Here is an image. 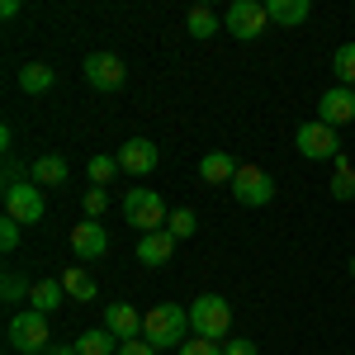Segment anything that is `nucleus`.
<instances>
[{
    "label": "nucleus",
    "instance_id": "1",
    "mask_svg": "<svg viewBox=\"0 0 355 355\" xmlns=\"http://www.w3.org/2000/svg\"><path fill=\"white\" fill-rule=\"evenodd\" d=\"M142 341H152L157 351H180L190 341V308L180 303H157L142 322Z\"/></svg>",
    "mask_w": 355,
    "mask_h": 355
},
{
    "label": "nucleus",
    "instance_id": "2",
    "mask_svg": "<svg viewBox=\"0 0 355 355\" xmlns=\"http://www.w3.org/2000/svg\"><path fill=\"white\" fill-rule=\"evenodd\" d=\"M5 336H10V346H15L19 355H43L48 346H53L48 313H38V308H24V313H15V318H10V327H5Z\"/></svg>",
    "mask_w": 355,
    "mask_h": 355
},
{
    "label": "nucleus",
    "instance_id": "3",
    "mask_svg": "<svg viewBox=\"0 0 355 355\" xmlns=\"http://www.w3.org/2000/svg\"><path fill=\"white\" fill-rule=\"evenodd\" d=\"M232 327V303L218 299V294H199L190 303V331L204 336V341H223Z\"/></svg>",
    "mask_w": 355,
    "mask_h": 355
},
{
    "label": "nucleus",
    "instance_id": "4",
    "mask_svg": "<svg viewBox=\"0 0 355 355\" xmlns=\"http://www.w3.org/2000/svg\"><path fill=\"white\" fill-rule=\"evenodd\" d=\"M123 218H128V227H137V232H162L166 227V204L157 190H128L123 194Z\"/></svg>",
    "mask_w": 355,
    "mask_h": 355
},
{
    "label": "nucleus",
    "instance_id": "5",
    "mask_svg": "<svg viewBox=\"0 0 355 355\" xmlns=\"http://www.w3.org/2000/svg\"><path fill=\"white\" fill-rule=\"evenodd\" d=\"M294 147H299L308 162H336V157H341V137H336V128H331V123H322V119L299 123Z\"/></svg>",
    "mask_w": 355,
    "mask_h": 355
},
{
    "label": "nucleus",
    "instance_id": "6",
    "mask_svg": "<svg viewBox=\"0 0 355 355\" xmlns=\"http://www.w3.org/2000/svg\"><path fill=\"white\" fill-rule=\"evenodd\" d=\"M81 71H85V85L100 90V95H119L123 81H128V67H123V57H119V53H90Z\"/></svg>",
    "mask_w": 355,
    "mask_h": 355
},
{
    "label": "nucleus",
    "instance_id": "7",
    "mask_svg": "<svg viewBox=\"0 0 355 355\" xmlns=\"http://www.w3.org/2000/svg\"><path fill=\"white\" fill-rule=\"evenodd\" d=\"M227 190H232V199H237L242 209H266L275 199V180H270V171H261V166H242Z\"/></svg>",
    "mask_w": 355,
    "mask_h": 355
},
{
    "label": "nucleus",
    "instance_id": "8",
    "mask_svg": "<svg viewBox=\"0 0 355 355\" xmlns=\"http://www.w3.org/2000/svg\"><path fill=\"white\" fill-rule=\"evenodd\" d=\"M43 214H48L43 185L24 180V185H10V190H5V218H15V223H24V227H33Z\"/></svg>",
    "mask_w": 355,
    "mask_h": 355
},
{
    "label": "nucleus",
    "instance_id": "9",
    "mask_svg": "<svg viewBox=\"0 0 355 355\" xmlns=\"http://www.w3.org/2000/svg\"><path fill=\"white\" fill-rule=\"evenodd\" d=\"M266 24H270V15H266L261 0H232L227 15H223V28H227L232 38H261Z\"/></svg>",
    "mask_w": 355,
    "mask_h": 355
},
{
    "label": "nucleus",
    "instance_id": "10",
    "mask_svg": "<svg viewBox=\"0 0 355 355\" xmlns=\"http://www.w3.org/2000/svg\"><path fill=\"white\" fill-rule=\"evenodd\" d=\"M67 242H71V256L85 261V266L110 256V232H105V223H100V218H81L76 227H71V237H67Z\"/></svg>",
    "mask_w": 355,
    "mask_h": 355
},
{
    "label": "nucleus",
    "instance_id": "11",
    "mask_svg": "<svg viewBox=\"0 0 355 355\" xmlns=\"http://www.w3.org/2000/svg\"><path fill=\"white\" fill-rule=\"evenodd\" d=\"M157 162H162V152H157V142H147V137H128L123 147H119V166L128 171V175H152L157 171Z\"/></svg>",
    "mask_w": 355,
    "mask_h": 355
},
{
    "label": "nucleus",
    "instance_id": "12",
    "mask_svg": "<svg viewBox=\"0 0 355 355\" xmlns=\"http://www.w3.org/2000/svg\"><path fill=\"white\" fill-rule=\"evenodd\" d=\"M142 313H137L133 303H105V331H114L119 341H137L142 336Z\"/></svg>",
    "mask_w": 355,
    "mask_h": 355
},
{
    "label": "nucleus",
    "instance_id": "13",
    "mask_svg": "<svg viewBox=\"0 0 355 355\" xmlns=\"http://www.w3.org/2000/svg\"><path fill=\"white\" fill-rule=\"evenodd\" d=\"M318 114H322V123H331V128H346V123L355 119V90L331 85L327 95L318 100Z\"/></svg>",
    "mask_w": 355,
    "mask_h": 355
},
{
    "label": "nucleus",
    "instance_id": "14",
    "mask_svg": "<svg viewBox=\"0 0 355 355\" xmlns=\"http://www.w3.org/2000/svg\"><path fill=\"white\" fill-rule=\"evenodd\" d=\"M237 171H242V162H237L232 152H204V162H199V180H204V185H232Z\"/></svg>",
    "mask_w": 355,
    "mask_h": 355
},
{
    "label": "nucleus",
    "instance_id": "15",
    "mask_svg": "<svg viewBox=\"0 0 355 355\" xmlns=\"http://www.w3.org/2000/svg\"><path fill=\"white\" fill-rule=\"evenodd\" d=\"M57 279H62L67 299H76V303H95V299H100V284H95V275L85 270V266H67Z\"/></svg>",
    "mask_w": 355,
    "mask_h": 355
},
{
    "label": "nucleus",
    "instance_id": "16",
    "mask_svg": "<svg viewBox=\"0 0 355 355\" xmlns=\"http://www.w3.org/2000/svg\"><path fill=\"white\" fill-rule=\"evenodd\" d=\"M28 175H33V185L53 190V185H67L71 166H67V157H57V152H48V157H33V166H28Z\"/></svg>",
    "mask_w": 355,
    "mask_h": 355
},
{
    "label": "nucleus",
    "instance_id": "17",
    "mask_svg": "<svg viewBox=\"0 0 355 355\" xmlns=\"http://www.w3.org/2000/svg\"><path fill=\"white\" fill-rule=\"evenodd\" d=\"M171 251H175V237H171V232H142V237H137V261H142V266H166V261H171Z\"/></svg>",
    "mask_w": 355,
    "mask_h": 355
},
{
    "label": "nucleus",
    "instance_id": "18",
    "mask_svg": "<svg viewBox=\"0 0 355 355\" xmlns=\"http://www.w3.org/2000/svg\"><path fill=\"white\" fill-rule=\"evenodd\" d=\"M266 15H270V24L299 28L303 19L313 15V5H308V0H266Z\"/></svg>",
    "mask_w": 355,
    "mask_h": 355
},
{
    "label": "nucleus",
    "instance_id": "19",
    "mask_svg": "<svg viewBox=\"0 0 355 355\" xmlns=\"http://www.w3.org/2000/svg\"><path fill=\"white\" fill-rule=\"evenodd\" d=\"M53 67H48V62H24V67H19V90H24V95H48V90H53Z\"/></svg>",
    "mask_w": 355,
    "mask_h": 355
},
{
    "label": "nucleus",
    "instance_id": "20",
    "mask_svg": "<svg viewBox=\"0 0 355 355\" xmlns=\"http://www.w3.org/2000/svg\"><path fill=\"white\" fill-rule=\"evenodd\" d=\"M67 303V289H62V279H38L33 289H28V308H38V313H57Z\"/></svg>",
    "mask_w": 355,
    "mask_h": 355
},
{
    "label": "nucleus",
    "instance_id": "21",
    "mask_svg": "<svg viewBox=\"0 0 355 355\" xmlns=\"http://www.w3.org/2000/svg\"><path fill=\"white\" fill-rule=\"evenodd\" d=\"M331 199L336 204H351L355 199V162L351 157H336L331 162Z\"/></svg>",
    "mask_w": 355,
    "mask_h": 355
},
{
    "label": "nucleus",
    "instance_id": "22",
    "mask_svg": "<svg viewBox=\"0 0 355 355\" xmlns=\"http://www.w3.org/2000/svg\"><path fill=\"white\" fill-rule=\"evenodd\" d=\"M119 336L114 331H105V327H90V331H81V341H76V351L81 355H119Z\"/></svg>",
    "mask_w": 355,
    "mask_h": 355
},
{
    "label": "nucleus",
    "instance_id": "23",
    "mask_svg": "<svg viewBox=\"0 0 355 355\" xmlns=\"http://www.w3.org/2000/svg\"><path fill=\"white\" fill-rule=\"evenodd\" d=\"M331 71H336V85L355 90V43H341V48L331 53Z\"/></svg>",
    "mask_w": 355,
    "mask_h": 355
},
{
    "label": "nucleus",
    "instance_id": "24",
    "mask_svg": "<svg viewBox=\"0 0 355 355\" xmlns=\"http://www.w3.org/2000/svg\"><path fill=\"white\" fill-rule=\"evenodd\" d=\"M218 15H214V10H209V5H194L190 10V19H185V28H190V38H214V33H218Z\"/></svg>",
    "mask_w": 355,
    "mask_h": 355
},
{
    "label": "nucleus",
    "instance_id": "25",
    "mask_svg": "<svg viewBox=\"0 0 355 355\" xmlns=\"http://www.w3.org/2000/svg\"><path fill=\"white\" fill-rule=\"evenodd\" d=\"M85 171H90V185H95V190H105L114 175L123 171V166H119V157H90V166H85Z\"/></svg>",
    "mask_w": 355,
    "mask_h": 355
},
{
    "label": "nucleus",
    "instance_id": "26",
    "mask_svg": "<svg viewBox=\"0 0 355 355\" xmlns=\"http://www.w3.org/2000/svg\"><path fill=\"white\" fill-rule=\"evenodd\" d=\"M194 227H199V218H194V209H175V214L166 218V232H171L175 242H185V237H194Z\"/></svg>",
    "mask_w": 355,
    "mask_h": 355
},
{
    "label": "nucleus",
    "instance_id": "27",
    "mask_svg": "<svg viewBox=\"0 0 355 355\" xmlns=\"http://www.w3.org/2000/svg\"><path fill=\"white\" fill-rule=\"evenodd\" d=\"M28 289H33V284H24V275H19V270H5V279H0V294H5V303L28 299Z\"/></svg>",
    "mask_w": 355,
    "mask_h": 355
},
{
    "label": "nucleus",
    "instance_id": "28",
    "mask_svg": "<svg viewBox=\"0 0 355 355\" xmlns=\"http://www.w3.org/2000/svg\"><path fill=\"white\" fill-rule=\"evenodd\" d=\"M175 355H223V341H204V336H190Z\"/></svg>",
    "mask_w": 355,
    "mask_h": 355
},
{
    "label": "nucleus",
    "instance_id": "29",
    "mask_svg": "<svg viewBox=\"0 0 355 355\" xmlns=\"http://www.w3.org/2000/svg\"><path fill=\"white\" fill-rule=\"evenodd\" d=\"M105 209H110V190H95V185H90V190H85V218H100Z\"/></svg>",
    "mask_w": 355,
    "mask_h": 355
},
{
    "label": "nucleus",
    "instance_id": "30",
    "mask_svg": "<svg viewBox=\"0 0 355 355\" xmlns=\"http://www.w3.org/2000/svg\"><path fill=\"white\" fill-rule=\"evenodd\" d=\"M19 227H24V223L0 218V251H15V246H19Z\"/></svg>",
    "mask_w": 355,
    "mask_h": 355
},
{
    "label": "nucleus",
    "instance_id": "31",
    "mask_svg": "<svg viewBox=\"0 0 355 355\" xmlns=\"http://www.w3.org/2000/svg\"><path fill=\"white\" fill-rule=\"evenodd\" d=\"M10 185H24V162H19L15 152L5 157V190H10Z\"/></svg>",
    "mask_w": 355,
    "mask_h": 355
},
{
    "label": "nucleus",
    "instance_id": "32",
    "mask_svg": "<svg viewBox=\"0 0 355 355\" xmlns=\"http://www.w3.org/2000/svg\"><path fill=\"white\" fill-rule=\"evenodd\" d=\"M119 355H157V346L137 336V341H123V346H119Z\"/></svg>",
    "mask_w": 355,
    "mask_h": 355
},
{
    "label": "nucleus",
    "instance_id": "33",
    "mask_svg": "<svg viewBox=\"0 0 355 355\" xmlns=\"http://www.w3.org/2000/svg\"><path fill=\"white\" fill-rule=\"evenodd\" d=\"M223 355H256V341H223Z\"/></svg>",
    "mask_w": 355,
    "mask_h": 355
},
{
    "label": "nucleus",
    "instance_id": "34",
    "mask_svg": "<svg viewBox=\"0 0 355 355\" xmlns=\"http://www.w3.org/2000/svg\"><path fill=\"white\" fill-rule=\"evenodd\" d=\"M43 355H81V351H76V341H71V346H48Z\"/></svg>",
    "mask_w": 355,
    "mask_h": 355
},
{
    "label": "nucleus",
    "instance_id": "35",
    "mask_svg": "<svg viewBox=\"0 0 355 355\" xmlns=\"http://www.w3.org/2000/svg\"><path fill=\"white\" fill-rule=\"evenodd\" d=\"M351 279H355V256H351Z\"/></svg>",
    "mask_w": 355,
    "mask_h": 355
}]
</instances>
